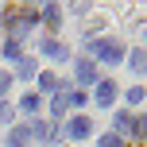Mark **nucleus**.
<instances>
[{
  "mask_svg": "<svg viewBox=\"0 0 147 147\" xmlns=\"http://www.w3.org/2000/svg\"><path fill=\"white\" fill-rule=\"evenodd\" d=\"M20 105H23V112H35V109H39V93H27Z\"/></svg>",
  "mask_w": 147,
  "mask_h": 147,
  "instance_id": "12",
  "label": "nucleus"
},
{
  "mask_svg": "<svg viewBox=\"0 0 147 147\" xmlns=\"http://www.w3.org/2000/svg\"><path fill=\"white\" fill-rule=\"evenodd\" d=\"M20 78H35V62L31 58H20Z\"/></svg>",
  "mask_w": 147,
  "mask_h": 147,
  "instance_id": "11",
  "label": "nucleus"
},
{
  "mask_svg": "<svg viewBox=\"0 0 147 147\" xmlns=\"http://www.w3.org/2000/svg\"><path fill=\"white\" fill-rule=\"evenodd\" d=\"M66 132L74 136V140H85V136H89V132H93V124H89V116H74V120H70V128H66Z\"/></svg>",
  "mask_w": 147,
  "mask_h": 147,
  "instance_id": "4",
  "label": "nucleus"
},
{
  "mask_svg": "<svg viewBox=\"0 0 147 147\" xmlns=\"http://www.w3.org/2000/svg\"><path fill=\"white\" fill-rule=\"evenodd\" d=\"M31 140V128H12V136H8V147H27Z\"/></svg>",
  "mask_w": 147,
  "mask_h": 147,
  "instance_id": "8",
  "label": "nucleus"
},
{
  "mask_svg": "<svg viewBox=\"0 0 147 147\" xmlns=\"http://www.w3.org/2000/svg\"><path fill=\"white\" fill-rule=\"evenodd\" d=\"M43 20H47V23H58V4H47V8H43Z\"/></svg>",
  "mask_w": 147,
  "mask_h": 147,
  "instance_id": "14",
  "label": "nucleus"
},
{
  "mask_svg": "<svg viewBox=\"0 0 147 147\" xmlns=\"http://www.w3.org/2000/svg\"><path fill=\"white\" fill-rule=\"evenodd\" d=\"M70 105H74V109H81V105H85V93H81V89H70Z\"/></svg>",
  "mask_w": 147,
  "mask_h": 147,
  "instance_id": "15",
  "label": "nucleus"
},
{
  "mask_svg": "<svg viewBox=\"0 0 147 147\" xmlns=\"http://www.w3.org/2000/svg\"><path fill=\"white\" fill-rule=\"evenodd\" d=\"M101 147H120V136H105V140H101Z\"/></svg>",
  "mask_w": 147,
  "mask_h": 147,
  "instance_id": "17",
  "label": "nucleus"
},
{
  "mask_svg": "<svg viewBox=\"0 0 147 147\" xmlns=\"http://www.w3.org/2000/svg\"><path fill=\"white\" fill-rule=\"evenodd\" d=\"M8 85H12V78H8V74H4V70H0V93H4V89H8Z\"/></svg>",
  "mask_w": 147,
  "mask_h": 147,
  "instance_id": "18",
  "label": "nucleus"
},
{
  "mask_svg": "<svg viewBox=\"0 0 147 147\" xmlns=\"http://www.w3.org/2000/svg\"><path fill=\"white\" fill-rule=\"evenodd\" d=\"M74 74H78V81H81V85H97V81H101V78H97V66H93L89 58H78Z\"/></svg>",
  "mask_w": 147,
  "mask_h": 147,
  "instance_id": "2",
  "label": "nucleus"
},
{
  "mask_svg": "<svg viewBox=\"0 0 147 147\" xmlns=\"http://www.w3.org/2000/svg\"><path fill=\"white\" fill-rule=\"evenodd\" d=\"M39 51H43V54H51V58H66V47H62V43H54V39H39Z\"/></svg>",
  "mask_w": 147,
  "mask_h": 147,
  "instance_id": "6",
  "label": "nucleus"
},
{
  "mask_svg": "<svg viewBox=\"0 0 147 147\" xmlns=\"http://www.w3.org/2000/svg\"><path fill=\"white\" fill-rule=\"evenodd\" d=\"M143 97H147V93H143V89H136V85H132V89H128V105H140V101H143Z\"/></svg>",
  "mask_w": 147,
  "mask_h": 147,
  "instance_id": "16",
  "label": "nucleus"
},
{
  "mask_svg": "<svg viewBox=\"0 0 147 147\" xmlns=\"http://www.w3.org/2000/svg\"><path fill=\"white\" fill-rule=\"evenodd\" d=\"M39 89H58V78L54 74H39Z\"/></svg>",
  "mask_w": 147,
  "mask_h": 147,
  "instance_id": "10",
  "label": "nucleus"
},
{
  "mask_svg": "<svg viewBox=\"0 0 147 147\" xmlns=\"http://www.w3.org/2000/svg\"><path fill=\"white\" fill-rule=\"evenodd\" d=\"M143 93H147V89H143Z\"/></svg>",
  "mask_w": 147,
  "mask_h": 147,
  "instance_id": "20",
  "label": "nucleus"
},
{
  "mask_svg": "<svg viewBox=\"0 0 147 147\" xmlns=\"http://www.w3.org/2000/svg\"><path fill=\"white\" fill-rule=\"evenodd\" d=\"M4 58L20 62V43H16V39H8V43H4Z\"/></svg>",
  "mask_w": 147,
  "mask_h": 147,
  "instance_id": "9",
  "label": "nucleus"
},
{
  "mask_svg": "<svg viewBox=\"0 0 147 147\" xmlns=\"http://www.w3.org/2000/svg\"><path fill=\"white\" fill-rule=\"evenodd\" d=\"M66 109H70V89H58V93H54V101H51V112H54V116H62Z\"/></svg>",
  "mask_w": 147,
  "mask_h": 147,
  "instance_id": "7",
  "label": "nucleus"
},
{
  "mask_svg": "<svg viewBox=\"0 0 147 147\" xmlns=\"http://www.w3.org/2000/svg\"><path fill=\"white\" fill-rule=\"evenodd\" d=\"M128 62H132L136 70H143V66H147V51H132V58H128Z\"/></svg>",
  "mask_w": 147,
  "mask_h": 147,
  "instance_id": "13",
  "label": "nucleus"
},
{
  "mask_svg": "<svg viewBox=\"0 0 147 147\" xmlns=\"http://www.w3.org/2000/svg\"><path fill=\"white\" fill-rule=\"evenodd\" d=\"M112 124H116V136H132L136 116H132V112H116V120H112Z\"/></svg>",
  "mask_w": 147,
  "mask_h": 147,
  "instance_id": "5",
  "label": "nucleus"
},
{
  "mask_svg": "<svg viewBox=\"0 0 147 147\" xmlns=\"http://www.w3.org/2000/svg\"><path fill=\"white\" fill-rule=\"evenodd\" d=\"M112 97H116V85H112L109 78H101V81H97V105H101V109H109Z\"/></svg>",
  "mask_w": 147,
  "mask_h": 147,
  "instance_id": "3",
  "label": "nucleus"
},
{
  "mask_svg": "<svg viewBox=\"0 0 147 147\" xmlns=\"http://www.w3.org/2000/svg\"><path fill=\"white\" fill-rule=\"evenodd\" d=\"M136 128H140V136H147V116H140V120H136Z\"/></svg>",
  "mask_w": 147,
  "mask_h": 147,
  "instance_id": "19",
  "label": "nucleus"
},
{
  "mask_svg": "<svg viewBox=\"0 0 147 147\" xmlns=\"http://www.w3.org/2000/svg\"><path fill=\"white\" fill-rule=\"evenodd\" d=\"M89 54H97L101 62L116 66V62L124 58V47H120V43H112V39H105V43H97V39H93V43H89Z\"/></svg>",
  "mask_w": 147,
  "mask_h": 147,
  "instance_id": "1",
  "label": "nucleus"
}]
</instances>
